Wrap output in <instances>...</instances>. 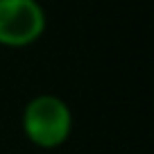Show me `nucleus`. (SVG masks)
Segmentation results:
<instances>
[{"label": "nucleus", "mask_w": 154, "mask_h": 154, "mask_svg": "<svg viewBox=\"0 0 154 154\" xmlns=\"http://www.w3.org/2000/svg\"><path fill=\"white\" fill-rule=\"evenodd\" d=\"M72 111L63 97L54 93L34 95L23 106L20 127L23 134L34 147L57 149L72 134Z\"/></svg>", "instance_id": "obj_1"}, {"label": "nucleus", "mask_w": 154, "mask_h": 154, "mask_svg": "<svg viewBox=\"0 0 154 154\" xmlns=\"http://www.w3.org/2000/svg\"><path fill=\"white\" fill-rule=\"evenodd\" d=\"M48 16L38 0H0V45L27 48L45 34Z\"/></svg>", "instance_id": "obj_2"}]
</instances>
